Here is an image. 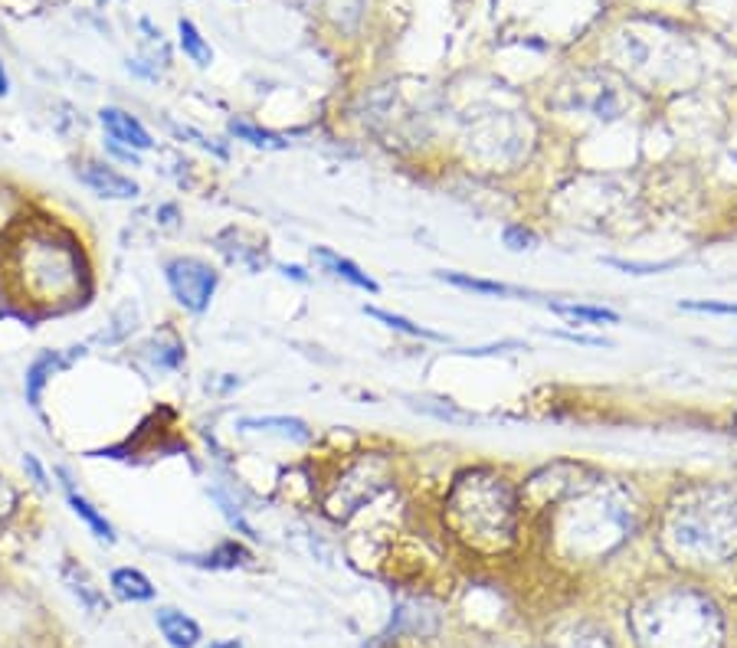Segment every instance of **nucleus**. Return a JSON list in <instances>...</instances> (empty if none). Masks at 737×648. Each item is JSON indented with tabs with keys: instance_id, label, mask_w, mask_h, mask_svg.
I'll return each instance as SVG.
<instances>
[{
	"instance_id": "nucleus-11",
	"label": "nucleus",
	"mask_w": 737,
	"mask_h": 648,
	"mask_svg": "<svg viewBox=\"0 0 737 648\" xmlns=\"http://www.w3.org/2000/svg\"><path fill=\"white\" fill-rule=\"evenodd\" d=\"M108 586H112V593H115L118 599H125V603H151V599L158 596L155 583H151L138 566H118V570H112Z\"/></svg>"
},
{
	"instance_id": "nucleus-21",
	"label": "nucleus",
	"mask_w": 737,
	"mask_h": 648,
	"mask_svg": "<svg viewBox=\"0 0 737 648\" xmlns=\"http://www.w3.org/2000/svg\"><path fill=\"white\" fill-rule=\"evenodd\" d=\"M502 240H505V246H508L512 253H522V249H531V246H535V233L525 230V226H505Z\"/></svg>"
},
{
	"instance_id": "nucleus-15",
	"label": "nucleus",
	"mask_w": 737,
	"mask_h": 648,
	"mask_svg": "<svg viewBox=\"0 0 737 648\" xmlns=\"http://www.w3.org/2000/svg\"><path fill=\"white\" fill-rule=\"evenodd\" d=\"M554 315H564L570 321H590V325H620V315L603 305H573V301H548Z\"/></svg>"
},
{
	"instance_id": "nucleus-7",
	"label": "nucleus",
	"mask_w": 737,
	"mask_h": 648,
	"mask_svg": "<svg viewBox=\"0 0 737 648\" xmlns=\"http://www.w3.org/2000/svg\"><path fill=\"white\" fill-rule=\"evenodd\" d=\"M56 475L63 478V495H66V504H70V511L93 531L95 541H102V544H115L118 541V534H115V524L105 518V511L93 504L80 488H76V481L63 471V468H56Z\"/></svg>"
},
{
	"instance_id": "nucleus-2",
	"label": "nucleus",
	"mask_w": 737,
	"mask_h": 648,
	"mask_svg": "<svg viewBox=\"0 0 737 648\" xmlns=\"http://www.w3.org/2000/svg\"><path fill=\"white\" fill-rule=\"evenodd\" d=\"M633 629L643 648H718L722 619L715 606L695 593L655 596L636 609Z\"/></svg>"
},
{
	"instance_id": "nucleus-13",
	"label": "nucleus",
	"mask_w": 737,
	"mask_h": 648,
	"mask_svg": "<svg viewBox=\"0 0 737 648\" xmlns=\"http://www.w3.org/2000/svg\"><path fill=\"white\" fill-rule=\"evenodd\" d=\"M141 358H145L155 371H178V368L185 364V344H181L171 331H165V334H155V338L141 348Z\"/></svg>"
},
{
	"instance_id": "nucleus-8",
	"label": "nucleus",
	"mask_w": 737,
	"mask_h": 648,
	"mask_svg": "<svg viewBox=\"0 0 737 648\" xmlns=\"http://www.w3.org/2000/svg\"><path fill=\"white\" fill-rule=\"evenodd\" d=\"M155 626H158L161 639H165L171 648H197L200 646V639H203L197 619H190L187 613L175 609V606H158V613H155Z\"/></svg>"
},
{
	"instance_id": "nucleus-9",
	"label": "nucleus",
	"mask_w": 737,
	"mask_h": 648,
	"mask_svg": "<svg viewBox=\"0 0 737 648\" xmlns=\"http://www.w3.org/2000/svg\"><path fill=\"white\" fill-rule=\"evenodd\" d=\"M312 259H315L328 276L341 278V281H348V285L368 291V295H377V291H380V285H377L358 263H351L348 256H341V253H335V249H328V246H315V249H312Z\"/></svg>"
},
{
	"instance_id": "nucleus-5",
	"label": "nucleus",
	"mask_w": 737,
	"mask_h": 648,
	"mask_svg": "<svg viewBox=\"0 0 737 648\" xmlns=\"http://www.w3.org/2000/svg\"><path fill=\"white\" fill-rule=\"evenodd\" d=\"M98 125H102V131H105L108 141H118V145H125V148H131V151H138V155H145V151L155 148L151 131H148L131 111H125V108H118V105H105V108L98 111Z\"/></svg>"
},
{
	"instance_id": "nucleus-28",
	"label": "nucleus",
	"mask_w": 737,
	"mask_h": 648,
	"mask_svg": "<svg viewBox=\"0 0 737 648\" xmlns=\"http://www.w3.org/2000/svg\"><path fill=\"white\" fill-rule=\"evenodd\" d=\"M282 276L295 278V281H308V276H305V269H302V266H282Z\"/></svg>"
},
{
	"instance_id": "nucleus-12",
	"label": "nucleus",
	"mask_w": 737,
	"mask_h": 648,
	"mask_svg": "<svg viewBox=\"0 0 737 648\" xmlns=\"http://www.w3.org/2000/svg\"><path fill=\"white\" fill-rule=\"evenodd\" d=\"M63 580H66V586H70V593L80 599V606L83 609H90L93 616H102V613H108V599H105V593L98 589L93 583V576L76 563V560H70L66 566H63Z\"/></svg>"
},
{
	"instance_id": "nucleus-19",
	"label": "nucleus",
	"mask_w": 737,
	"mask_h": 648,
	"mask_svg": "<svg viewBox=\"0 0 737 648\" xmlns=\"http://www.w3.org/2000/svg\"><path fill=\"white\" fill-rule=\"evenodd\" d=\"M250 560V551L243 548V544H236V541H227V544H220L213 554L207 556L203 563L207 566H220V570H230V566H240V563H246Z\"/></svg>"
},
{
	"instance_id": "nucleus-14",
	"label": "nucleus",
	"mask_w": 737,
	"mask_h": 648,
	"mask_svg": "<svg viewBox=\"0 0 737 648\" xmlns=\"http://www.w3.org/2000/svg\"><path fill=\"white\" fill-rule=\"evenodd\" d=\"M440 278L446 285H456L462 291H475V295H492V298H518V295H528L515 285H505V281H492V278L465 276V273H440Z\"/></svg>"
},
{
	"instance_id": "nucleus-26",
	"label": "nucleus",
	"mask_w": 737,
	"mask_h": 648,
	"mask_svg": "<svg viewBox=\"0 0 737 648\" xmlns=\"http://www.w3.org/2000/svg\"><path fill=\"white\" fill-rule=\"evenodd\" d=\"M554 338L570 341V344H587V348H613L607 338H593V334H570V331H554Z\"/></svg>"
},
{
	"instance_id": "nucleus-4",
	"label": "nucleus",
	"mask_w": 737,
	"mask_h": 648,
	"mask_svg": "<svg viewBox=\"0 0 737 648\" xmlns=\"http://www.w3.org/2000/svg\"><path fill=\"white\" fill-rule=\"evenodd\" d=\"M76 178L86 190H93L98 200H115V203H128L141 193V184L131 174H122L115 164L108 161H83L76 168Z\"/></svg>"
},
{
	"instance_id": "nucleus-6",
	"label": "nucleus",
	"mask_w": 737,
	"mask_h": 648,
	"mask_svg": "<svg viewBox=\"0 0 737 648\" xmlns=\"http://www.w3.org/2000/svg\"><path fill=\"white\" fill-rule=\"evenodd\" d=\"M76 361V354H66V351H40L33 361H30V368L23 373V396H27V403L33 406V410H43V393H46V386L53 383V376L60 371H66L70 364Z\"/></svg>"
},
{
	"instance_id": "nucleus-20",
	"label": "nucleus",
	"mask_w": 737,
	"mask_h": 648,
	"mask_svg": "<svg viewBox=\"0 0 737 648\" xmlns=\"http://www.w3.org/2000/svg\"><path fill=\"white\" fill-rule=\"evenodd\" d=\"M17 508H20V491H17V485L0 471V531L10 524V518L17 514Z\"/></svg>"
},
{
	"instance_id": "nucleus-1",
	"label": "nucleus",
	"mask_w": 737,
	"mask_h": 648,
	"mask_svg": "<svg viewBox=\"0 0 737 648\" xmlns=\"http://www.w3.org/2000/svg\"><path fill=\"white\" fill-rule=\"evenodd\" d=\"M93 259L83 236L56 213H20L0 230V298L23 318L83 308L93 295Z\"/></svg>"
},
{
	"instance_id": "nucleus-31",
	"label": "nucleus",
	"mask_w": 737,
	"mask_h": 648,
	"mask_svg": "<svg viewBox=\"0 0 737 648\" xmlns=\"http://www.w3.org/2000/svg\"><path fill=\"white\" fill-rule=\"evenodd\" d=\"M17 213H20V210H17ZM17 213H0V230H3V226H7V223H10V220L17 216Z\"/></svg>"
},
{
	"instance_id": "nucleus-29",
	"label": "nucleus",
	"mask_w": 737,
	"mask_h": 648,
	"mask_svg": "<svg viewBox=\"0 0 737 648\" xmlns=\"http://www.w3.org/2000/svg\"><path fill=\"white\" fill-rule=\"evenodd\" d=\"M10 93V76H7V70H3V63H0V98Z\"/></svg>"
},
{
	"instance_id": "nucleus-27",
	"label": "nucleus",
	"mask_w": 737,
	"mask_h": 648,
	"mask_svg": "<svg viewBox=\"0 0 737 648\" xmlns=\"http://www.w3.org/2000/svg\"><path fill=\"white\" fill-rule=\"evenodd\" d=\"M564 648H607V642H600V636H573Z\"/></svg>"
},
{
	"instance_id": "nucleus-30",
	"label": "nucleus",
	"mask_w": 737,
	"mask_h": 648,
	"mask_svg": "<svg viewBox=\"0 0 737 648\" xmlns=\"http://www.w3.org/2000/svg\"><path fill=\"white\" fill-rule=\"evenodd\" d=\"M210 648H246L243 642H236V639H227V642H213Z\"/></svg>"
},
{
	"instance_id": "nucleus-10",
	"label": "nucleus",
	"mask_w": 737,
	"mask_h": 648,
	"mask_svg": "<svg viewBox=\"0 0 737 648\" xmlns=\"http://www.w3.org/2000/svg\"><path fill=\"white\" fill-rule=\"evenodd\" d=\"M240 429L243 433L278 436V439H288V443H308L312 439L308 423H302L295 416H246V419H240Z\"/></svg>"
},
{
	"instance_id": "nucleus-22",
	"label": "nucleus",
	"mask_w": 737,
	"mask_h": 648,
	"mask_svg": "<svg viewBox=\"0 0 737 648\" xmlns=\"http://www.w3.org/2000/svg\"><path fill=\"white\" fill-rule=\"evenodd\" d=\"M607 266H613V269H623V273H633V276H652V273H665V269H672L675 263L668 259V263H623V259H607Z\"/></svg>"
},
{
	"instance_id": "nucleus-23",
	"label": "nucleus",
	"mask_w": 737,
	"mask_h": 648,
	"mask_svg": "<svg viewBox=\"0 0 737 648\" xmlns=\"http://www.w3.org/2000/svg\"><path fill=\"white\" fill-rule=\"evenodd\" d=\"M682 311H702V315H737L735 301H682Z\"/></svg>"
},
{
	"instance_id": "nucleus-17",
	"label": "nucleus",
	"mask_w": 737,
	"mask_h": 648,
	"mask_svg": "<svg viewBox=\"0 0 737 648\" xmlns=\"http://www.w3.org/2000/svg\"><path fill=\"white\" fill-rule=\"evenodd\" d=\"M365 315L377 318L380 325H387L390 331H400V334H407V338H427V341H443V334H440V331H430V328H423V325H413L410 318H403V315H393V311H383V308H377V305H365Z\"/></svg>"
},
{
	"instance_id": "nucleus-16",
	"label": "nucleus",
	"mask_w": 737,
	"mask_h": 648,
	"mask_svg": "<svg viewBox=\"0 0 737 648\" xmlns=\"http://www.w3.org/2000/svg\"><path fill=\"white\" fill-rule=\"evenodd\" d=\"M230 135L240 138V141H246V145H253V148H263V151H282V148H288V141H285L282 135L270 131V128H260V125H253V121H243V118H233V121H230Z\"/></svg>"
},
{
	"instance_id": "nucleus-25",
	"label": "nucleus",
	"mask_w": 737,
	"mask_h": 648,
	"mask_svg": "<svg viewBox=\"0 0 737 648\" xmlns=\"http://www.w3.org/2000/svg\"><path fill=\"white\" fill-rule=\"evenodd\" d=\"M105 151H108L112 158H118L122 164H135V168L141 164V155L131 151V148H125V145H118V141H108V138H105Z\"/></svg>"
},
{
	"instance_id": "nucleus-24",
	"label": "nucleus",
	"mask_w": 737,
	"mask_h": 648,
	"mask_svg": "<svg viewBox=\"0 0 737 648\" xmlns=\"http://www.w3.org/2000/svg\"><path fill=\"white\" fill-rule=\"evenodd\" d=\"M23 471H27V478L33 481V488H40V491L50 488V475H46V468H43V463H40L33 453L23 456Z\"/></svg>"
},
{
	"instance_id": "nucleus-18",
	"label": "nucleus",
	"mask_w": 737,
	"mask_h": 648,
	"mask_svg": "<svg viewBox=\"0 0 737 648\" xmlns=\"http://www.w3.org/2000/svg\"><path fill=\"white\" fill-rule=\"evenodd\" d=\"M178 40H181V50H185L187 60H193L200 70H207V66L213 63V50H210V43L203 40V33H200L190 20H181V23H178Z\"/></svg>"
},
{
	"instance_id": "nucleus-3",
	"label": "nucleus",
	"mask_w": 737,
	"mask_h": 648,
	"mask_svg": "<svg viewBox=\"0 0 737 648\" xmlns=\"http://www.w3.org/2000/svg\"><path fill=\"white\" fill-rule=\"evenodd\" d=\"M165 281H168V291L171 298L190 311V315H203L217 295V285H220V273L197 259V256H171L165 263Z\"/></svg>"
}]
</instances>
